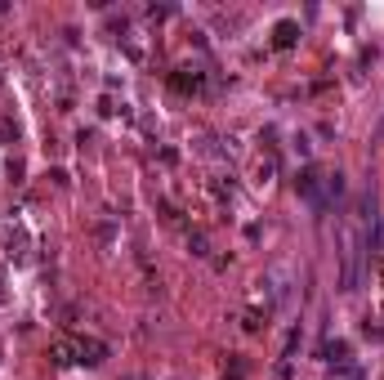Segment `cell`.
<instances>
[{"instance_id":"4","label":"cell","mask_w":384,"mask_h":380,"mask_svg":"<svg viewBox=\"0 0 384 380\" xmlns=\"http://www.w3.org/2000/svg\"><path fill=\"white\" fill-rule=\"evenodd\" d=\"M286 282H291V273H286V269H273L269 278H264V291L273 295V304H286V295H291V287H286Z\"/></svg>"},{"instance_id":"3","label":"cell","mask_w":384,"mask_h":380,"mask_svg":"<svg viewBox=\"0 0 384 380\" xmlns=\"http://www.w3.org/2000/svg\"><path fill=\"white\" fill-rule=\"evenodd\" d=\"M108 358V345H99V340H90V335H77V363H103Z\"/></svg>"},{"instance_id":"5","label":"cell","mask_w":384,"mask_h":380,"mask_svg":"<svg viewBox=\"0 0 384 380\" xmlns=\"http://www.w3.org/2000/svg\"><path fill=\"white\" fill-rule=\"evenodd\" d=\"M295 36H300V23H291V18H282V23L273 27V45H277V49H291Z\"/></svg>"},{"instance_id":"1","label":"cell","mask_w":384,"mask_h":380,"mask_svg":"<svg viewBox=\"0 0 384 380\" xmlns=\"http://www.w3.org/2000/svg\"><path fill=\"white\" fill-rule=\"evenodd\" d=\"M295 188H300V197L313 210H330V202H335L339 193H344V175H322V171H313V166H308V171H300V179H295Z\"/></svg>"},{"instance_id":"6","label":"cell","mask_w":384,"mask_h":380,"mask_svg":"<svg viewBox=\"0 0 384 380\" xmlns=\"http://www.w3.org/2000/svg\"><path fill=\"white\" fill-rule=\"evenodd\" d=\"M54 363H58V367L77 363V335H63V340L54 345Z\"/></svg>"},{"instance_id":"9","label":"cell","mask_w":384,"mask_h":380,"mask_svg":"<svg viewBox=\"0 0 384 380\" xmlns=\"http://www.w3.org/2000/svg\"><path fill=\"white\" fill-rule=\"evenodd\" d=\"M380 278H384V260H380Z\"/></svg>"},{"instance_id":"7","label":"cell","mask_w":384,"mask_h":380,"mask_svg":"<svg viewBox=\"0 0 384 380\" xmlns=\"http://www.w3.org/2000/svg\"><path fill=\"white\" fill-rule=\"evenodd\" d=\"M326 363H349V345L344 340H330L326 345Z\"/></svg>"},{"instance_id":"2","label":"cell","mask_w":384,"mask_h":380,"mask_svg":"<svg viewBox=\"0 0 384 380\" xmlns=\"http://www.w3.org/2000/svg\"><path fill=\"white\" fill-rule=\"evenodd\" d=\"M201 86H206V77H201L197 68H179L175 77H170V90H179V94H197Z\"/></svg>"},{"instance_id":"8","label":"cell","mask_w":384,"mask_h":380,"mask_svg":"<svg viewBox=\"0 0 384 380\" xmlns=\"http://www.w3.org/2000/svg\"><path fill=\"white\" fill-rule=\"evenodd\" d=\"M371 246H376V251H384V219L376 224V233H371Z\"/></svg>"}]
</instances>
